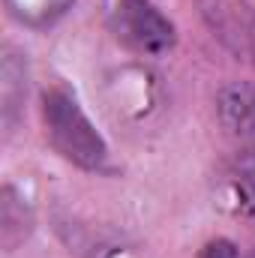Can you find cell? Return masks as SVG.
<instances>
[{
    "mask_svg": "<svg viewBox=\"0 0 255 258\" xmlns=\"http://www.w3.org/2000/svg\"><path fill=\"white\" fill-rule=\"evenodd\" d=\"M42 123L51 147L72 165L87 171H99L105 165L108 159L105 138L96 132V126L90 123V117L69 90L54 87L42 96Z\"/></svg>",
    "mask_w": 255,
    "mask_h": 258,
    "instance_id": "1",
    "label": "cell"
},
{
    "mask_svg": "<svg viewBox=\"0 0 255 258\" xmlns=\"http://www.w3.org/2000/svg\"><path fill=\"white\" fill-rule=\"evenodd\" d=\"M111 24L117 39L138 54L156 57L174 45V24L147 0H120Z\"/></svg>",
    "mask_w": 255,
    "mask_h": 258,
    "instance_id": "2",
    "label": "cell"
},
{
    "mask_svg": "<svg viewBox=\"0 0 255 258\" xmlns=\"http://www.w3.org/2000/svg\"><path fill=\"white\" fill-rule=\"evenodd\" d=\"M201 12L228 51L255 60V9L237 0H201Z\"/></svg>",
    "mask_w": 255,
    "mask_h": 258,
    "instance_id": "3",
    "label": "cell"
},
{
    "mask_svg": "<svg viewBox=\"0 0 255 258\" xmlns=\"http://www.w3.org/2000/svg\"><path fill=\"white\" fill-rule=\"evenodd\" d=\"M216 114L222 129L240 144H255V84L252 81H228L216 93Z\"/></svg>",
    "mask_w": 255,
    "mask_h": 258,
    "instance_id": "4",
    "label": "cell"
},
{
    "mask_svg": "<svg viewBox=\"0 0 255 258\" xmlns=\"http://www.w3.org/2000/svg\"><path fill=\"white\" fill-rule=\"evenodd\" d=\"M27 93V63L15 48H3V60H0V111L3 120L12 123L15 114L21 111Z\"/></svg>",
    "mask_w": 255,
    "mask_h": 258,
    "instance_id": "5",
    "label": "cell"
},
{
    "mask_svg": "<svg viewBox=\"0 0 255 258\" xmlns=\"http://www.w3.org/2000/svg\"><path fill=\"white\" fill-rule=\"evenodd\" d=\"M225 189L234 210L246 219H255V144L240 150V156L231 162L225 174Z\"/></svg>",
    "mask_w": 255,
    "mask_h": 258,
    "instance_id": "6",
    "label": "cell"
},
{
    "mask_svg": "<svg viewBox=\"0 0 255 258\" xmlns=\"http://www.w3.org/2000/svg\"><path fill=\"white\" fill-rule=\"evenodd\" d=\"M69 6L72 0H6L9 15L24 27H48Z\"/></svg>",
    "mask_w": 255,
    "mask_h": 258,
    "instance_id": "7",
    "label": "cell"
},
{
    "mask_svg": "<svg viewBox=\"0 0 255 258\" xmlns=\"http://www.w3.org/2000/svg\"><path fill=\"white\" fill-rule=\"evenodd\" d=\"M249 258H255V252H252V255H249Z\"/></svg>",
    "mask_w": 255,
    "mask_h": 258,
    "instance_id": "8",
    "label": "cell"
}]
</instances>
